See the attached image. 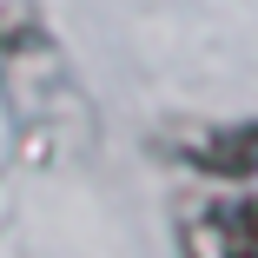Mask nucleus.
I'll return each instance as SVG.
<instances>
[{
	"label": "nucleus",
	"instance_id": "3",
	"mask_svg": "<svg viewBox=\"0 0 258 258\" xmlns=\"http://www.w3.org/2000/svg\"><path fill=\"white\" fill-rule=\"evenodd\" d=\"M46 20H40V0H0V53L20 40H40Z\"/></svg>",
	"mask_w": 258,
	"mask_h": 258
},
{
	"label": "nucleus",
	"instance_id": "2",
	"mask_svg": "<svg viewBox=\"0 0 258 258\" xmlns=\"http://www.w3.org/2000/svg\"><path fill=\"white\" fill-rule=\"evenodd\" d=\"M179 152L212 172V179H258V119H238V126H199L179 139Z\"/></svg>",
	"mask_w": 258,
	"mask_h": 258
},
{
	"label": "nucleus",
	"instance_id": "1",
	"mask_svg": "<svg viewBox=\"0 0 258 258\" xmlns=\"http://www.w3.org/2000/svg\"><path fill=\"white\" fill-rule=\"evenodd\" d=\"M179 245L185 258H258V199L225 192L205 199L179 219Z\"/></svg>",
	"mask_w": 258,
	"mask_h": 258
}]
</instances>
